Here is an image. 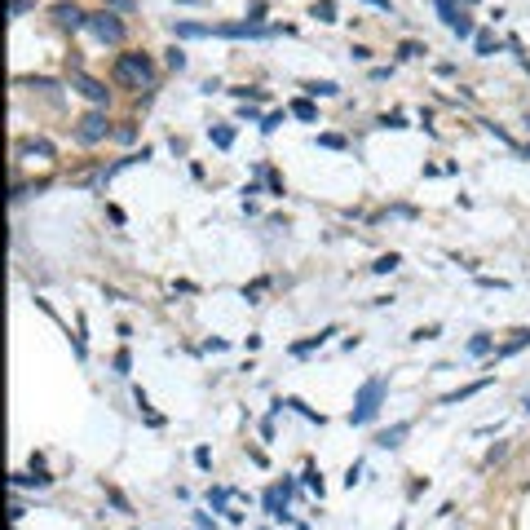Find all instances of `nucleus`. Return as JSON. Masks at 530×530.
<instances>
[{
    "label": "nucleus",
    "instance_id": "obj_34",
    "mask_svg": "<svg viewBox=\"0 0 530 530\" xmlns=\"http://www.w3.org/2000/svg\"><path fill=\"white\" fill-rule=\"evenodd\" d=\"M102 5H111V9H124V14H132V0H102Z\"/></svg>",
    "mask_w": 530,
    "mask_h": 530
},
{
    "label": "nucleus",
    "instance_id": "obj_10",
    "mask_svg": "<svg viewBox=\"0 0 530 530\" xmlns=\"http://www.w3.org/2000/svg\"><path fill=\"white\" fill-rule=\"evenodd\" d=\"M332 336H336V327H323L318 336H305V341H296V345H292V354H296V358H305V354H314V349H323V345L332 341Z\"/></svg>",
    "mask_w": 530,
    "mask_h": 530
},
{
    "label": "nucleus",
    "instance_id": "obj_20",
    "mask_svg": "<svg viewBox=\"0 0 530 530\" xmlns=\"http://www.w3.org/2000/svg\"><path fill=\"white\" fill-rule=\"evenodd\" d=\"M526 345H530V332H517L513 341H508V345L499 349V358H508V354H517V349H526Z\"/></svg>",
    "mask_w": 530,
    "mask_h": 530
},
{
    "label": "nucleus",
    "instance_id": "obj_1",
    "mask_svg": "<svg viewBox=\"0 0 530 530\" xmlns=\"http://www.w3.org/2000/svg\"><path fill=\"white\" fill-rule=\"evenodd\" d=\"M111 80L124 84V89H155V62H151V53H119Z\"/></svg>",
    "mask_w": 530,
    "mask_h": 530
},
{
    "label": "nucleus",
    "instance_id": "obj_23",
    "mask_svg": "<svg viewBox=\"0 0 530 530\" xmlns=\"http://www.w3.org/2000/svg\"><path fill=\"white\" fill-rule=\"evenodd\" d=\"M371 270H376V274H393V270H398V252H389V257H380L376 265H371Z\"/></svg>",
    "mask_w": 530,
    "mask_h": 530
},
{
    "label": "nucleus",
    "instance_id": "obj_9",
    "mask_svg": "<svg viewBox=\"0 0 530 530\" xmlns=\"http://www.w3.org/2000/svg\"><path fill=\"white\" fill-rule=\"evenodd\" d=\"M411 433V420H402V425H393V429H384V433H376V447L380 451H393V447H402V438Z\"/></svg>",
    "mask_w": 530,
    "mask_h": 530
},
{
    "label": "nucleus",
    "instance_id": "obj_17",
    "mask_svg": "<svg viewBox=\"0 0 530 530\" xmlns=\"http://www.w3.org/2000/svg\"><path fill=\"white\" fill-rule=\"evenodd\" d=\"M177 35H190V40H199V35H212V27H203V22H177Z\"/></svg>",
    "mask_w": 530,
    "mask_h": 530
},
{
    "label": "nucleus",
    "instance_id": "obj_8",
    "mask_svg": "<svg viewBox=\"0 0 530 530\" xmlns=\"http://www.w3.org/2000/svg\"><path fill=\"white\" fill-rule=\"evenodd\" d=\"M287 499H292V495H287V490L283 486H270V490H265V513H270L274 517V522H287V517H292V513H287Z\"/></svg>",
    "mask_w": 530,
    "mask_h": 530
},
{
    "label": "nucleus",
    "instance_id": "obj_28",
    "mask_svg": "<svg viewBox=\"0 0 530 530\" xmlns=\"http://www.w3.org/2000/svg\"><path fill=\"white\" fill-rule=\"evenodd\" d=\"M398 53H402V58H420V53H425V44H416V40H402V49H398Z\"/></svg>",
    "mask_w": 530,
    "mask_h": 530
},
{
    "label": "nucleus",
    "instance_id": "obj_12",
    "mask_svg": "<svg viewBox=\"0 0 530 530\" xmlns=\"http://www.w3.org/2000/svg\"><path fill=\"white\" fill-rule=\"evenodd\" d=\"M486 384H490V380L464 384V389H455V393H447V398H442V407H455V402H464V398H473V393H481V389H486Z\"/></svg>",
    "mask_w": 530,
    "mask_h": 530
},
{
    "label": "nucleus",
    "instance_id": "obj_35",
    "mask_svg": "<svg viewBox=\"0 0 530 530\" xmlns=\"http://www.w3.org/2000/svg\"><path fill=\"white\" fill-rule=\"evenodd\" d=\"M27 9H31V0H14V18H22Z\"/></svg>",
    "mask_w": 530,
    "mask_h": 530
},
{
    "label": "nucleus",
    "instance_id": "obj_4",
    "mask_svg": "<svg viewBox=\"0 0 530 530\" xmlns=\"http://www.w3.org/2000/svg\"><path fill=\"white\" fill-rule=\"evenodd\" d=\"M76 137L84 142V146H98V142H106L111 137V119H106V111H89L76 124Z\"/></svg>",
    "mask_w": 530,
    "mask_h": 530
},
{
    "label": "nucleus",
    "instance_id": "obj_11",
    "mask_svg": "<svg viewBox=\"0 0 530 530\" xmlns=\"http://www.w3.org/2000/svg\"><path fill=\"white\" fill-rule=\"evenodd\" d=\"M49 473H18L14 477V490H27V486H35V490H44V486H49Z\"/></svg>",
    "mask_w": 530,
    "mask_h": 530
},
{
    "label": "nucleus",
    "instance_id": "obj_18",
    "mask_svg": "<svg viewBox=\"0 0 530 530\" xmlns=\"http://www.w3.org/2000/svg\"><path fill=\"white\" fill-rule=\"evenodd\" d=\"M490 349H495V341H490V336H473V341H468V354H477V358H486Z\"/></svg>",
    "mask_w": 530,
    "mask_h": 530
},
{
    "label": "nucleus",
    "instance_id": "obj_29",
    "mask_svg": "<svg viewBox=\"0 0 530 530\" xmlns=\"http://www.w3.org/2000/svg\"><path fill=\"white\" fill-rule=\"evenodd\" d=\"M168 67L182 71V67H186V53H182V49H168Z\"/></svg>",
    "mask_w": 530,
    "mask_h": 530
},
{
    "label": "nucleus",
    "instance_id": "obj_37",
    "mask_svg": "<svg viewBox=\"0 0 530 530\" xmlns=\"http://www.w3.org/2000/svg\"><path fill=\"white\" fill-rule=\"evenodd\" d=\"M460 5H477V0H460Z\"/></svg>",
    "mask_w": 530,
    "mask_h": 530
},
{
    "label": "nucleus",
    "instance_id": "obj_38",
    "mask_svg": "<svg viewBox=\"0 0 530 530\" xmlns=\"http://www.w3.org/2000/svg\"><path fill=\"white\" fill-rule=\"evenodd\" d=\"M296 530H309V526H296Z\"/></svg>",
    "mask_w": 530,
    "mask_h": 530
},
{
    "label": "nucleus",
    "instance_id": "obj_5",
    "mask_svg": "<svg viewBox=\"0 0 530 530\" xmlns=\"http://www.w3.org/2000/svg\"><path fill=\"white\" fill-rule=\"evenodd\" d=\"M89 31L98 35V40H106V44H119V40H124V22H119L111 9H102V14H89Z\"/></svg>",
    "mask_w": 530,
    "mask_h": 530
},
{
    "label": "nucleus",
    "instance_id": "obj_21",
    "mask_svg": "<svg viewBox=\"0 0 530 530\" xmlns=\"http://www.w3.org/2000/svg\"><path fill=\"white\" fill-rule=\"evenodd\" d=\"M287 407H296V411L305 416V420H314V425H323V416L314 411V407H305V402H300V398H287Z\"/></svg>",
    "mask_w": 530,
    "mask_h": 530
},
{
    "label": "nucleus",
    "instance_id": "obj_31",
    "mask_svg": "<svg viewBox=\"0 0 530 530\" xmlns=\"http://www.w3.org/2000/svg\"><path fill=\"white\" fill-rule=\"evenodd\" d=\"M358 473H363V464H349V473H345V486L354 490V481H358Z\"/></svg>",
    "mask_w": 530,
    "mask_h": 530
},
{
    "label": "nucleus",
    "instance_id": "obj_6",
    "mask_svg": "<svg viewBox=\"0 0 530 530\" xmlns=\"http://www.w3.org/2000/svg\"><path fill=\"white\" fill-rule=\"evenodd\" d=\"M53 18H58V27H62V31L89 27V14H84L80 5H71V0H58V5H53Z\"/></svg>",
    "mask_w": 530,
    "mask_h": 530
},
{
    "label": "nucleus",
    "instance_id": "obj_27",
    "mask_svg": "<svg viewBox=\"0 0 530 530\" xmlns=\"http://www.w3.org/2000/svg\"><path fill=\"white\" fill-rule=\"evenodd\" d=\"M234 98H248V102H265V89H230Z\"/></svg>",
    "mask_w": 530,
    "mask_h": 530
},
{
    "label": "nucleus",
    "instance_id": "obj_2",
    "mask_svg": "<svg viewBox=\"0 0 530 530\" xmlns=\"http://www.w3.org/2000/svg\"><path fill=\"white\" fill-rule=\"evenodd\" d=\"M384 393H389V380L384 376H371L363 389H358L354 398V411H349V425H371V420L380 416V402H384Z\"/></svg>",
    "mask_w": 530,
    "mask_h": 530
},
{
    "label": "nucleus",
    "instance_id": "obj_33",
    "mask_svg": "<svg viewBox=\"0 0 530 530\" xmlns=\"http://www.w3.org/2000/svg\"><path fill=\"white\" fill-rule=\"evenodd\" d=\"M106 495H111V504H115V508H119V513H128V499H124V495H119V490H106Z\"/></svg>",
    "mask_w": 530,
    "mask_h": 530
},
{
    "label": "nucleus",
    "instance_id": "obj_13",
    "mask_svg": "<svg viewBox=\"0 0 530 530\" xmlns=\"http://www.w3.org/2000/svg\"><path fill=\"white\" fill-rule=\"evenodd\" d=\"M336 93H341V89H336L332 80H309L305 84V98H336Z\"/></svg>",
    "mask_w": 530,
    "mask_h": 530
},
{
    "label": "nucleus",
    "instance_id": "obj_19",
    "mask_svg": "<svg viewBox=\"0 0 530 530\" xmlns=\"http://www.w3.org/2000/svg\"><path fill=\"white\" fill-rule=\"evenodd\" d=\"M300 481H305V486H309V490H314V495L323 499V477H318V468H314V464H309L305 473H300Z\"/></svg>",
    "mask_w": 530,
    "mask_h": 530
},
{
    "label": "nucleus",
    "instance_id": "obj_39",
    "mask_svg": "<svg viewBox=\"0 0 530 530\" xmlns=\"http://www.w3.org/2000/svg\"><path fill=\"white\" fill-rule=\"evenodd\" d=\"M526 416H530V402H526Z\"/></svg>",
    "mask_w": 530,
    "mask_h": 530
},
{
    "label": "nucleus",
    "instance_id": "obj_30",
    "mask_svg": "<svg viewBox=\"0 0 530 530\" xmlns=\"http://www.w3.org/2000/svg\"><path fill=\"white\" fill-rule=\"evenodd\" d=\"M195 464H199V468H212V451L199 447V451H195Z\"/></svg>",
    "mask_w": 530,
    "mask_h": 530
},
{
    "label": "nucleus",
    "instance_id": "obj_14",
    "mask_svg": "<svg viewBox=\"0 0 530 530\" xmlns=\"http://www.w3.org/2000/svg\"><path fill=\"white\" fill-rule=\"evenodd\" d=\"M292 115L305 119V124H314V119H318V106L309 102V98H296V102H292Z\"/></svg>",
    "mask_w": 530,
    "mask_h": 530
},
{
    "label": "nucleus",
    "instance_id": "obj_36",
    "mask_svg": "<svg viewBox=\"0 0 530 530\" xmlns=\"http://www.w3.org/2000/svg\"><path fill=\"white\" fill-rule=\"evenodd\" d=\"M363 5H376V9H384V14H393V5H389V0H363Z\"/></svg>",
    "mask_w": 530,
    "mask_h": 530
},
{
    "label": "nucleus",
    "instance_id": "obj_16",
    "mask_svg": "<svg viewBox=\"0 0 530 530\" xmlns=\"http://www.w3.org/2000/svg\"><path fill=\"white\" fill-rule=\"evenodd\" d=\"M208 137H212V146H221V151H230V146H234V128H225V124H216V128L208 132Z\"/></svg>",
    "mask_w": 530,
    "mask_h": 530
},
{
    "label": "nucleus",
    "instance_id": "obj_24",
    "mask_svg": "<svg viewBox=\"0 0 530 530\" xmlns=\"http://www.w3.org/2000/svg\"><path fill=\"white\" fill-rule=\"evenodd\" d=\"M318 146H327V151H345V137H336V132H318Z\"/></svg>",
    "mask_w": 530,
    "mask_h": 530
},
{
    "label": "nucleus",
    "instance_id": "obj_22",
    "mask_svg": "<svg viewBox=\"0 0 530 530\" xmlns=\"http://www.w3.org/2000/svg\"><path fill=\"white\" fill-rule=\"evenodd\" d=\"M309 14H314L318 22H332V18H336V9H332V0H318V5L309 9Z\"/></svg>",
    "mask_w": 530,
    "mask_h": 530
},
{
    "label": "nucleus",
    "instance_id": "obj_3",
    "mask_svg": "<svg viewBox=\"0 0 530 530\" xmlns=\"http://www.w3.org/2000/svg\"><path fill=\"white\" fill-rule=\"evenodd\" d=\"M433 5H438V14H442V22H447V27L455 31V35H460V40H473V18H468L464 14V5H460V0H433Z\"/></svg>",
    "mask_w": 530,
    "mask_h": 530
},
{
    "label": "nucleus",
    "instance_id": "obj_25",
    "mask_svg": "<svg viewBox=\"0 0 530 530\" xmlns=\"http://www.w3.org/2000/svg\"><path fill=\"white\" fill-rule=\"evenodd\" d=\"M283 119H287V111H274V115H265V119H261V132H274V128L283 124Z\"/></svg>",
    "mask_w": 530,
    "mask_h": 530
},
{
    "label": "nucleus",
    "instance_id": "obj_26",
    "mask_svg": "<svg viewBox=\"0 0 530 530\" xmlns=\"http://www.w3.org/2000/svg\"><path fill=\"white\" fill-rule=\"evenodd\" d=\"M128 367H132V354H128V349H119V354H115V371H119V376H128Z\"/></svg>",
    "mask_w": 530,
    "mask_h": 530
},
{
    "label": "nucleus",
    "instance_id": "obj_32",
    "mask_svg": "<svg viewBox=\"0 0 530 530\" xmlns=\"http://www.w3.org/2000/svg\"><path fill=\"white\" fill-rule=\"evenodd\" d=\"M380 124H384V128H407V119H402V115H384Z\"/></svg>",
    "mask_w": 530,
    "mask_h": 530
},
{
    "label": "nucleus",
    "instance_id": "obj_15",
    "mask_svg": "<svg viewBox=\"0 0 530 530\" xmlns=\"http://www.w3.org/2000/svg\"><path fill=\"white\" fill-rule=\"evenodd\" d=\"M473 49H477L481 58H490V53L499 49V44H495V35H490V31H477V35H473Z\"/></svg>",
    "mask_w": 530,
    "mask_h": 530
},
{
    "label": "nucleus",
    "instance_id": "obj_7",
    "mask_svg": "<svg viewBox=\"0 0 530 530\" xmlns=\"http://www.w3.org/2000/svg\"><path fill=\"white\" fill-rule=\"evenodd\" d=\"M71 84H76V89H80V93H84L89 102H98V106H106V98H111V89H106L102 80H93V76H80V71L71 76Z\"/></svg>",
    "mask_w": 530,
    "mask_h": 530
}]
</instances>
